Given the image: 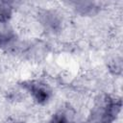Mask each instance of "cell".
Wrapping results in <instances>:
<instances>
[{
  "instance_id": "1",
  "label": "cell",
  "mask_w": 123,
  "mask_h": 123,
  "mask_svg": "<svg viewBox=\"0 0 123 123\" xmlns=\"http://www.w3.org/2000/svg\"><path fill=\"white\" fill-rule=\"evenodd\" d=\"M23 86L30 91V93L33 95V97L38 103H44L50 97L51 92H50L49 88L47 87V86L44 84H41L39 82L24 83Z\"/></svg>"
},
{
  "instance_id": "2",
  "label": "cell",
  "mask_w": 123,
  "mask_h": 123,
  "mask_svg": "<svg viewBox=\"0 0 123 123\" xmlns=\"http://www.w3.org/2000/svg\"><path fill=\"white\" fill-rule=\"evenodd\" d=\"M11 15V7L6 2H0V22L6 21Z\"/></svg>"
},
{
  "instance_id": "3",
  "label": "cell",
  "mask_w": 123,
  "mask_h": 123,
  "mask_svg": "<svg viewBox=\"0 0 123 123\" xmlns=\"http://www.w3.org/2000/svg\"><path fill=\"white\" fill-rule=\"evenodd\" d=\"M51 123H69V122L63 113H58L53 117Z\"/></svg>"
}]
</instances>
